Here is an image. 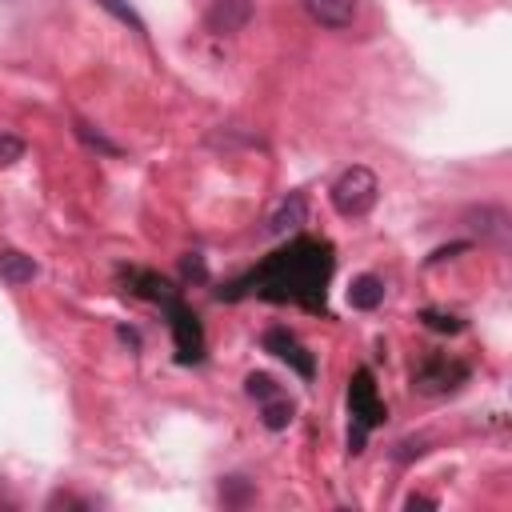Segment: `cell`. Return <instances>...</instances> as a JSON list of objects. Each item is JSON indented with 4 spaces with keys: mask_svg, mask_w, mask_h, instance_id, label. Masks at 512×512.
<instances>
[{
    "mask_svg": "<svg viewBox=\"0 0 512 512\" xmlns=\"http://www.w3.org/2000/svg\"><path fill=\"white\" fill-rule=\"evenodd\" d=\"M332 268H336V252L324 236H292L284 248L264 256L252 272L232 280L220 296L224 300L256 296V300H272V304H300V308L324 316L328 312L324 292H328Z\"/></svg>",
    "mask_w": 512,
    "mask_h": 512,
    "instance_id": "obj_1",
    "label": "cell"
},
{
    "mask_svg": "<svg viewBox=\"0 0 512 512\" xmlns=\"http://www.w3.org/2000/svg\"><path fill=\"white\" fill-rule=\"evenodd\" d=\"M120 280L128 284V292L136 300H148V304L164 308L168 328H172L176 360L180 364H200L204 360V328H200V316L180 300V288L172 280H164L160 272H148V268H120Z\"/></svg>",
    "mask_w": 512,
    "mask_h": 512,
    "instance_id": "obj_2",
    "label": "cell"
},
{
    "mask_svg": "<svg viewBox=\"0 0 512 512\" xmlns=\"http://www.w3.org/2000/svg\"><path fill=\"white\" fill-rule=\"evenodd\" d=\"M348 412H352V428H348V452L360 456L368 444V432L380 428L388 420V404L376 392V380L368 368H356L348 380Z\"/></svg>",
    "mask_w": 512,
    "mask_h": 512,
    "instance_id": "obj_3",
    "label": "cell"
},
{
    "mask_svg": "<svg viewBox=\"0 0 512 512\" xmlns=\"http://www.w3.org/2000/svg\"><path fill=\"white\" fill-rule=\"evenodd\" d=\"M328 200H332V208H336L344 220H360V216H368V212L376 208V200H380V180H376V172H372L368 164H348V168L332 180Z\"/></svg>",
    "mask_w": 512,
    "mask_h": 512,
    "instance_id": "obj_4",
    "label": "cell"
},
{
    "mask_svg": "<svg viewBox=\"0 0 512 512\" xmlns=\"http://www.w3.org/2000/svg\"><path fill=\"white\" fill-rule=\"evenodd\" d=\"M468 376H472V364L468 360H460L452 352H428L412 368V392L432 396V400L436 396H452V392H460L468 384Z\"/></svg>",
    "mask_w": 512,
    "mask_h": 512,
    "instance_id": "obj_5",
    "label": "cell"
},
{
    "mask_svg": "<svg viewBox=\"0 0 512 512\" xmlns=\"http://www.w3.org/2000/svg\"><path fill=\"white\" fill-rule=\"evenodd\" d=\"M260 344H264V352H272L276 360H284L300 380H312L316 376V356L296 340V332H288L284 324H272L264 336H260Z\"/></svg>",
    "mask_w": 512,
    "mask_h": 512,
    "instance_id": "obj_6",
    "label": "cell"
},
{
    "mask_svg": "<svg viewBox=\"0 0 512 512\" xmlns=\"http://www.w3.org/2000/svg\"><path fill=\"white\" fill-rule=\"evenodd\" d=\"M252 16H256L252 0H208L204 28L212 36H236V32H244L252 24Z\"/></svg>",
    "mask_w": 512,
    "mask_h": 512,
    "instance_id": "obj_7",
    "label": "cell"
},
{
    "mask_svg": "<svg viewBox=\"0 0 512 512\" xmlns=\"http://www.w3.org/2000/svg\"><path fill=\"white\" fill-rule=\"evenodd\" d=\"M464 224L480 236V240H492V244H508L512 236V220L500 204H480V208H468L464 212Z\"/></svg>",
    "mask_w": 512,
    "mask_h": 512,
    "instance_id": "obj_8",
    "label": "cell"
},
{
    "mask_svg": "<svg viewBox=\"0 0 512 512\" xmlns=\"http://www.w3.org/2000/svg\"><path fill=\"white\" fill-rule=\"evenodd\" d=\"M300 8L308 12L312 24H320L328 32H344L356 20V0H300Z\"/></svg>",
    "mask_w": 512,
    "mask_h": 512,
    "instance_id": "obj_9",
    "label": "cell"
},
{
    "mask_svg": "<svg viewBox=\"0 0 512 512\" xmlns=\"http://www.w3.org/2000/svg\"><path fill=\"white\" fill-rule=\"evenodd\" d=\"M304 220H308V196H304V192H288V196L268 212V224H264V228H268L272 236H284V232H296Z\"/></svg>",
    "mask_w": 512,
    "mask_h": 512,
    "instance_id": "obj_10",
    "label": "cell"
},
{
    "mask_svg": "<svg viewBox=\"0 0 512 512\" xmlns=\"http://www.w3.org/2000/svg\"><path fill=\"white\" fill-rule=\"evenodd\" d=\"M36 260L28 256V252H20V248H0V280L8 284V288H24V284H32L36 280Z\"/></svg>",
    "mask_w": 512,
    "mask_h": 512,
    "instance_id": "obj_11",
    "label": "cell"
},
{
    "mask_svg": "<svg viewBox=\"0 0 512 512\" xmlns=\"http://www.w3.org/2000/svg\"><path fill=\"white\" fill-rule=\"evenodd\" d=\"M384 280L380 276H372V272H364V276H356L352 284H348V304L352 308H360V312H376L380 304H384Z\"/></svg>",
    "mask_w": 512,
    "mask_h": 512,
    "instance_id": "obj_12",
    "label": "cell"
},
{
    "mask_svg": "<svg viewBox=\"0 0 512 512\" xmlns=\"http://www.w3.org/2000/svg\"><path fill=\"white\" fill-rule=\"evenodd\" d=\"M292 416H296V408H292V400H288L284 392L260 404V424H264L268 432H284V428L292 424Z\"/></svg>",
    "mask_w": 512,
    "mask_h": 512,
    "instance_id": "obj_13",
    "label": "cell"
},
{
    "mask_svg": "<svg viewBox=\"0 0 512 512\" xmlns=\"http://www.w3.org/2000/svg\"><path fill=\"white\" fill-rule=\"evenodd\" d=\"M76 136H80L92 152H100V156H120V144H112L100 128H92V124H84V120H76Z\"/></svg>",
    "mask_w": 512,
    "mask_h": 512,
    "instance_id": "obj_14",
    "label": "cell"
},
{
    "mask_svg": "<svg viewBox=\"0 0 512 512\" xmlns=\"http://www.w3.org/2000/svg\"><path fill=\"white\" fill-rule=\"evenodd\" d=\"M244 392H248L256 404H264V400L280 396V384H276L268 372H248V376H244Z\"/></svg>",
    "mask_w": 512,
    "mask_h": 512,
    "instance_id": "obj_15",
    "label": "cell"
},
{
    "mask_svg": "<svg viewBox=\"0 0 512 512\" xmlns=\"http://www.w3.org/2000/svg\"><path fill=\"white\" fill-rule=\"evenodd\" d=\"M96 4H100L104 12H112V16L120 20V24H128V28H132V32L140 36V40L148 36V28H144V20L136 16V8H132V4H124V0H96Z\"/></svg>",
    "mask_w": 512,
    "mask_h": 512,
    "instance_id": "obj_16",
    "label": "cell"
},
{
    "mask_svg": "<svg viewBox=\"0 0 512 512\" xmlns=\"http://www.w3.org/2000/svg\"><path fill=\"white\" fill-rule=\"evenodd\" d=\"M420 320H424L432 332H448V336H456V332L464 328V320H460L456 312H444V308H424Z\"/></svg>",
    "mask_w": 512,
    "mask_h": 512,
    "instance_id": "obj_17",
    "label": "cell"
},
{
    "mask_svg": "<svg viewBox=\"0 0 512 512\" xmlns=\"http://www.w3.org/2000/svg\"><path fill=\"white\" fill-rule=\"evenodd\" d=\"M248 496H252V484L244 476H224L220 480V500L224 504H244Z\"/></svg>",
    "mask_w": 512,
    "mask_h": 512,
    "instance_id": "obj_18",
    "label": "cell"
},
{
    "mask_svg": "<svg viewBox=\"0 0 512 512\" xmlns=\"http://www.w3.org/2000/svg\"><path fill=\"white\" fill-rule=\"evenodd\" d=\"M24 136H16V132H0V168H12L20 156H24Z\"/></svg>",
    "mask_w": 512,
    "mask_h": 512,
    "instance_id": "obj_19",
    "label": "cell"
},
{
    "mask_svg": "<svg viewBox=\"0 0 512 512\" xmlns=\"http://www.w3.org/2000/svg\"><path fill=\"white\" fill-rule=\"evenodd\" d=\"M180 272H184V280H192V284H204V280H208V268H204V260H200L196 252H188V256L180 260Z\"/></svg>",
    "mask_w": 512,
    "mask_h": 512,
    "instance_id": "obj_20",
    "label": "cell"
},
{
    "mask_svg": "<svg viewBox=\"0 0 512 512\" xmlns=\"http://www.w3.org/2000/svg\"><path fill=\"white\" fill-rule=\"evenodd\" d=\"M420 452H424V440H400L392 456H396V460L404 464V460H412V456H420Z\"/></svg>",
    "mask_w": 512,
    "mask_h": 512,
    "instance_id": "obj_21",
    "label": "cell"
},
{
    "mask_svg": "<svg viewBox=\"0 0 512 512\" xmlns=\"http://www.w3.org/2000/svg\"><path fill=\"white\" fill-rule=\"evenodd\" d=\"M416 504H424V508H436L440 500H436V496H424V492H412V496L404 500V508H416Z\"/></svg>",
    "mask_w": 512,
    "mask_h": 512,
    "instance_id": "obj_22",
    "label": "cell"
}]
</instances>
